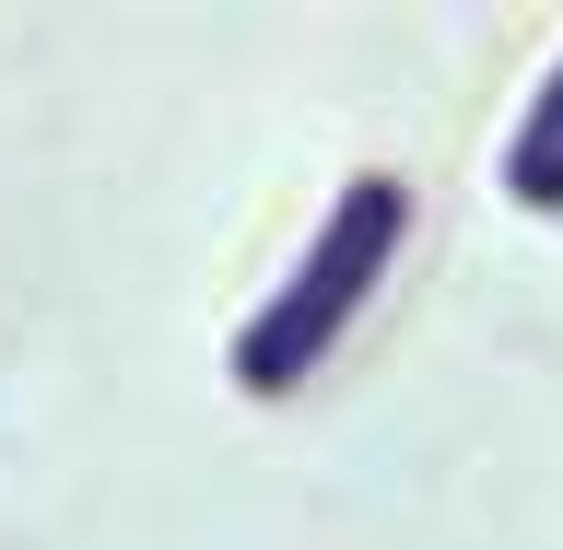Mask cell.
<instances>
[{"label":"cell","instance_id":"7a4b0ae2","mask_svg":"<svg viewBox=\"0 0 563 550\" xmlns=\"http://www.w3.org/2000/svg\"><path fill=\"white\" fill-rule=\"evenodd\" d=\"M505 200L517 211H563V59L540 70V94H528L517 141H505Z\"/></svg>","mask_w":563,"mask_h":550},{"label":"cell","instance_id":"6da1fadb","mask_svg":"<svg viewBox=\"0 0 563 550\" xmlns=\"http://www.w3.org/2000/svg\"><path fill=\"white\" fill-rule=\"evenodd\" d=\"M399 235H411V188H399V176H352L341 200H329V223L306 235V258L282 270V293L235 328V386L246 399H294V386L341 351V328L376 305Z\"/></svg>","mask_w":563,"mask_h":550}]
</instances>
